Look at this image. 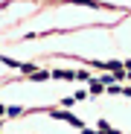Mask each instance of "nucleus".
Wrapping results in <instances>:
<instances>
[{"instance_id": "f257e3e1", "label": "nucleus", "mask_w": 131, "mask_h": 134, "mask_svg": "<svg viewBox=\"0 0 131 134\" xmlns=\"http://www.w3.org/2000/svg\"><path fill=\"white\" fill-rule=\"evenodd\" d=\"M53 117H55V120H67L70 125L82 128V120H79V117H73V114H67V111H53Z\"/></svg>"}, {"instance_id": "39448f33", "label": "nucleus", "mask_w": 131, "mask_h": 134, "mask_svg": "<svg viewBox=\"0 0 131 134\" xmlns=\"http://www.w3.org/2000/svg\"><path fill=\"white\" fill-rule=\"evenodd\" d=\"M3 111H6V108H3V105H0V114H3Z\"/></svg>"}, {"instance_id": "20e7f679", "label": "nucleus", "mask_w": 131, "mask_h": 134, "mask_svg": "<svg viewBox=\"0 0 131 134\" xmlns=\"http://www.w3.org/2000/svg\"><path fill=\"white\" fill-rule=\"evenodd\" d=\"M90 93H102V82H90Z\"/></svg>"}, {"instance_id": "7ed1b4c3", "label": "nucleus", "mask_w": 131, "mask_h": 134, "mask_svg": "<svg viewBox=\"0 0 131 134\" xmlns=\"http://www.w3.org/2000/svg\"><path fill=\"white\" fill-rule=\"evenodd\" d=\"M29 76H32L35 82H47V79H50V73H47V70H35V73H29Z\"/></svg>"}, {"instance_id": "f03ea898", "label": "nucleus", "mask_w": 131, "mask_h": 134, "mask_svg": "<svg viewBox=\"0 0 131 134\" xmlns=\"http://www.w3.org/2000/svg\"><path fill=\"white\" fill-rule=\"evenodd\" d=\"M53 79H76V73L73 70H55V73H50Z\"/></svg>"}]
</instances>
